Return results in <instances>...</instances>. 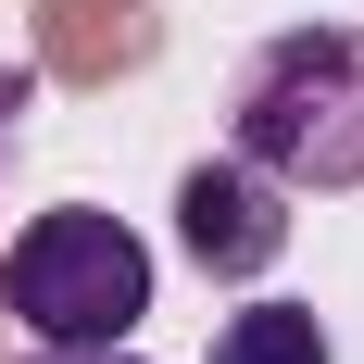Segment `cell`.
Here are the masks:
<instances>
[{
    "label": "cell",
    "mask_w": 364,
    "mask_h": 364,
    "mask_svg": "<svg viewBox=\"0 0 364 364\" xmlns=\"http://www.w3.org/2000/svg\"><path fill=\"white\" fill-rule=\"evenodd\" d=\"M226 151L277 188H364V26H289L239 63Z\"/></svg>",
    "instance_id": "6da1fadb"
},
{
    "label": "cell",
    "mask_w": 364,
    "mask_h": 364,
    "mask_svg": "<svg viewBox=\"0 0 364 364\" xmlns=\"http://www.w3.org/2000/svg\"><path fill=\"white\" fill-rule=\"evenodd\" d=\"M0 301H13V327L38 352H75V339H139L151 314V239L101 201H63V214H38L0 264Z\"/></svg>",
    "instance_id": "7a4b0ae2"
},
{
    "label": "cell",
    "mask_w": 364,
    "mask_h": 364,
    "mask_svg": "<svg viewBox=\"0 0 364 364\" xmlns=\"http://www.w3.org/2000/svg\"><path fill=\"white\" fill-rule=\"evenodd\" d=\"M176 252L201 264V277H264V264L289 252V188L264 176V164H239V151H214V164H188L176 176Z\"/></svg>",
    "instance_id": "3957f363"
},
{
    "label": "cell",
    "mask_w": 364,
    "mask_h": 364,
    "mask_svg": "<svg viewBox=\"0 0 364 364\" xmlns=\"http://www.w3.org/2000/svg\"><path fill=\"white\" fill-rule=\"evenodd\" d=\"M201 364H339V339H327V314L314 301H239L214 327V352Z\"/></svg>",
    "instance_id": "277c9868"
},
{
    "label": "cell",
    "mask_w": 364,
    "mask_h": 364,
    "mask_svg": "<svg viewBox=\"0 0 364 364\" xmlns=\"http://www.w3.org/2000/svg\"><path fill=\"white\" fill-rule=\"evenodd\" d=\"M26 101H38V88H26V63H0V151H13V126H26Z\"/></svg>",
    "instance_id": "5b68a950"
},
{
    "label": "cell",
    "mask_w": 364,
    "mask_h": 364,
    "mask_svg": "<svg viewBox=\"0 0 364 364\" xmlns=\"http://www.w3.org/2000/svg\"><path fill=\"white\" fill-rule=\"evenodd\" d=\"M38 364H139L126 339H75V352H38Z\"/></svg>",
    "instance_id": "8992f818"
}]
</instances>
